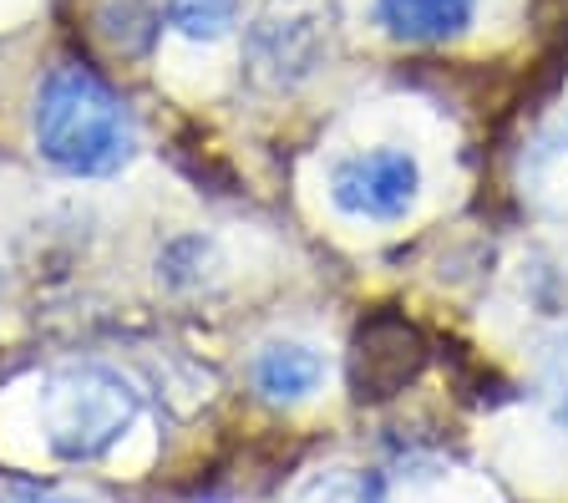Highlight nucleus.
Masks as SVG:
<instances>
[{"instance_id": "nucleus-1", "label": "nucleus", "mask_w": 568, "mask_h": 503, "mask_svg": "<svg viewBox=\"0 0 568 503\" xmlns=\"http://www.w3.org/2000/svg\"><path fill=\"white\" fill-rule=\"evenodd\" d=\"M36 153L71 179H106L138 148L132 112L102 77L82 67H57L36 92Z\"/></svg>"}, {"instance_id": "nucleus-2", "label": "nucleus", "mask_w": 568, "mask_h": 503, "mask_svg": "<svg viewBox=\"0 0 568 503\" xmlns=\"http://www.w3.org/2000/svg\"><path fill=\"white\" fill-rule=\"evenodd\" d=\"M138 422V392L112 366H61L41 392V432L61 463H97Z\"/></svg>"}, {"instance_id": "nucleus-3", "label": "nucleus", "mask_w": 568, "mask_h": 503, "mask_svg": "<svg viewBox=\"0 0 568 503\" xmlns=\"http://www.w3.org/2000/svg\"><path fill=\"white\" fill-rule=\"evenodd\" d=\"M335 37V0H264L248 26V72L264 87H295Z\"/></svg>"}, {"instance_id": "nucleus-4", "label": "nucleus", "mask_w": 568, "mask_h": 503, "mask_svg": "<svg viewBox=\"0 0 568 503\" xmlns=\"http://www.w3.org/2000/svg\"><path fill=\"white\" fill-rule=\"evenodd\" d=\"M422 199V168L406 148H371L331 168V204L351 219L396 224Z\"/></svg>"}, {"instance_id": "nucleus-5", "label": "nucleus", "mask_w": 568, "mask_h": 503, "mask_svg": "<svg viewBox=\"0 0 568 503\" xmlns=\"http://www.w3.org/2000/svg\"><path fill=\"white\" fill-rule=\"evenodd\" d=\"M422 361H426V346L412 321H402V315H371L355 331L351 386L361 402H386V396L406 392V382L422 372Z\"/></svg>"}, {"instance_id": "nucleus-6", "label": "nucleus", "mask_w": 568, "mask_h": 503, "mask_svg": "<svg viewBox=\"0 0 568 503\" xmlns=\"http://www.w3.org/2000/svg\"><path fill=\"white\" fill-rule=\"evenodd\" d=\"M473 16L477 0H376V21L386 26V37L412 41V47L462 37Z\"/></svg>"}, {"instance_id": "nucleus-7", "label": "nucleus", "mask_w": 568, "mask_h": 503, "mask_svg": "<svg viewBox=\"0 0 568 503\" xmlns=\"http://www.w3.org/2000/svg\"><path fill=\"white\" fill-rule=\"evenodd\" d=\"M320 382H325V356L315 346H300V341H274L254 361V392L274 408L305 402Z\"/></svg>"}, {"instance_id": "nucleus-8", "label": "nucleus", "mask_w": 568, "mask_h": 503, "mask_svg": "<svg viewBox=\"0 0 568 503\" xmlns=\"http://www.w3.org/2000/svg\"><path fill=\"white\" fill-rule=\"evenodd\" d=\"M97 21L122 51H148L163 26V11H158V0H102Z\"/></svg>"}, {"instance_id": "nucleus-9", "label": "nucleus", "mask_w": 568, "mask_h": 503, "mask_svg": "<svg viewBox=\"0 0 568 503\" xmlns=\"http://www.w3.org/2000/svg\"><path fill=\"white\" fill-rule=\"evenodd\" d=\"M295 503H386V489L366 467H335V473L310 479Z\"/></svg>"}, {"instance_id": "nucleus-10", "label": "nucleus", "mask_w": 568, "mask_h": 503, "mask_svg": "<svg viewBox=\"0 0 568 503\" xmlns=\"http://www.w3.org/2000/svg\"><path fill=\"white\" fill-rule=\"evenodd\" d=\"M234 16H239V0H173V21L178 37L189 41H219L234 31Z\"/></svg>"}, {"instance_id": "nucleus-11", "label": "nucleus", "mask_w": 568, "mask_h": 503, "mask_svg": "<svg viewBox=\"0 0 568 503\" xmlns=\"http://www.w3.org/2000/svg\"><path fill=\"white\" fill-rule=\"evenodd\" d=\"M26 503H87V499H71V493H36V499Z\"/></svg>"}]
</instances>
